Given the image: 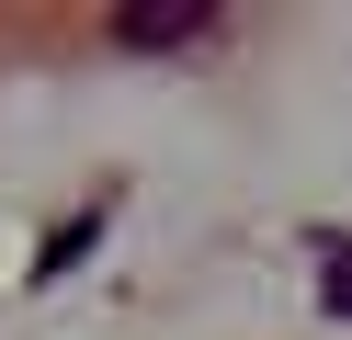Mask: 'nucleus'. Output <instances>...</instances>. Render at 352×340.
Wrapping results in <instances>:
<instances>
[{"instance_id":"2","label":"nucleus","mask_w":352,"mask_h":340,"mask_svg":"<svg viewBox=\"0 0 352 340\" xmlns=\"http://www.w3.org/2000/svg\"><path fill=\"white\" fill-rule=\"evenodd\" d=\"M102 227H114V204H80V216L57 227L46 249H34V272H23V284H57V272H80V261H91V238H102Z\"/></svg>"},{"instance_id":"1","label":"nucleus","mask_w":352,"mask_h":340,"mask_svg":"<svg viewBox=\"0 0 352 340\" xmlns=\"http://www.w3.org/2000/svg\"><path fill=\"white\" fill-rule=\"evenodd\" d=\"M102 34H114L125 57H182V45H216V34H228V12H205V0H125Z\"/></svg>"}]
</instances>
